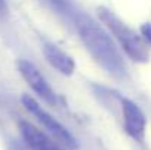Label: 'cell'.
Segmentation results:
<instances>
[{"instance_id":"1","label":"cell","mask_w":151,"mask_h":150,"mask_svg":"<svg viewBox=\"0 0 151 150\" xmlns=\"http://www.w3.org/2000/svg\"><path fill=\"white\" fill-rule=\"evenodd\" d=\"M78 31L84 46L104 71L113 77H123L126 65L111 37L99 24L88 18L78 19Z\"/></svg>"},{"instance_id":"2","label":"cell","mask_w":151,"mask_h":150,"mask_svg":"<svg viewBox=\"0 0 151 150\" xmlns=\"http://www.w3.org/2000/svg\"><path fill=\"white\" fill-rule=\"evenodd\" d=\"M100 21L107 27V30L113 34V37L119 41L123 51L134 60V62H147L150 57V51L142 40L132 28H129L119 16H116L111 10L104 7L99 9Z\"/></svg>"},{"instance_id":"3","label":"cell","mask_w":151,"mask_h":150,"mask_svg":"<svg viewBox=\"0 0 151 150\" xmlns=\"http://www.w3.org/2000/svg\"><path fill=\"white\" fill-rule=\"evenodd\" d=\"M22 104L25 106V109H27L32 116L37 118V121L50 133L56 140H59L60 143H63L66 147H70V149H75V147H76V141H75L73 136H72L56 118H53L46 109H43V106H40V103L34 99V97H31V96H24V97H22Z\"/></svg>"},{"instance_id":"4","label":"cell","mask_w":151,"mask_h":150,"mask_svg":"<svg viewBox=\"0 0 151 150\" xmlns=\"http://www.w3.org/2000/svg\"><path fill=\"white\" fill-rule=\"evenodd\" d=\"M18 69L22 75V78L27 81V84L47 103L54 104L56 103V94L50 87V84L47 83V80L41 75V72L28 60L22 59L18 62Z\"/></svg>"},{"instance_id":"5","label":"cell","mask_w":151,"mask_h":150,"mask_svg":"<svg viewBox=\"0 0 151 150\" xmlns=\"http://www.w3.org/2000/svg\"><path fill=\"white\" fill-rule=\"evenodd\" d=\"M122 113H123L125 131L137 141L144 140L147 119L141 107L131 99H122Z\"/></svg>"},{"instance_id":"6","label":"cell","mask_w":151,"mask_h":150,"mask_svg":"<svg viewBox=\"0 0 151 150\" xmlns=\"http://www.w3.org/2000/svg\"><path fill=\"white\" fill-rule=\"evenodd\" d=\"M19 130H21V134H22L25 143L32 150H63L46 133H43L40 128L32 125L31 122L22 121L19 124Z\"/></svg>"},{"instance_id":"7","label":"cell","mask_w":151,"mask_h":150,"mask_svg":"<svg viewBox=\"0 0 151 150\" xmlns=\"http://www.w3.org/2000/svg\"><path fill=\"white\" fill-rule=\"evenodd\" d=\"M43 53L47 59V62L50 63L54 69H57L60 74L63 75H70L75 69V62L73 59L62 49H59L56 44L46 43L43 47Z\"/></svg>"},{"instance_id":"8","label":"cell","mask_w":151,"mask_h":150,"mask_svg":"<svg viewBox=\"0 0 151 150\" xmlns=\"http://www.w3.org/2000/svg\"><path fill=\"white\" fill-rule=\"evenodd\" d=\"M47 4H50L51 7H54V9H57V10H60V12H68L69 10V6H68V1L66 0H44Z\"/></svg>"},{"instance_id":"9","label":"cell","mask_w":151,"mask_h":150,"mask_svg":"<svg viewBox=\"0 0 151 150\" xmlns=\"http://www.w3.org/2000/svg\"><path fill=\"white\" fill-rule=\"evenodd\" d=\"M141 36H142V40L151 44V24L141 25Z\"/></svg>"},{"instance_id":"10","label":"cell","mask_w":151,"mask_h":150,"mask_svg":"<svg viewBox=\"0 0 151 150\" xmlns=\"http://www.w3.org/2000/svg\"><path fill=\"white\" fill-rule=\"evenodd\" d=\"M6 9V1L4 0H0V12H3Z\"/></svg>"}]
</instances>
